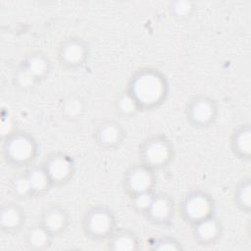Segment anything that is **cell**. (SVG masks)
<instances>
[{"instance_id":"cell-1","label":"cell","mask_w":251,"mask_h":251,"mask_svg":"<svg viewBox=\"0 0 251 251\" xmlns=\"http://www.w3.org/2000/svg\"><path fill=\"white\" fill-rule=\"evenodd\" d=\"M126 91L133 98L140 110H152L166 100L169 83L159 70L141 68L130 76Z\"/></svg>"},{"instance_id":"cell-2","label":"cell","mask_w":251,"mask_h":251,"mask_svg":"<svg viewBox=\"0 0 251 251\" xmlns=\"http://www.w3.org/2000/svg\"><path fill=\"white\" fill-rule=\"evenodd\" d=\"M37 152V141L26 131L14 130L3 138L2 157L12 167L27 168L33 165Z\"/></svg>"},{"instance_id":"cell-3","label":"cell","mask_w":251,"mask_h":251,"mask_svg":"<svg viewBox=\"0 0 251 251\" xmlns=\"http://www.w3.org/2000/svg\"><path fill=\"white\" fill-rule=\"evenodd\" d=\"M138 156L140 163L156 172L166 168L173 161L175 148L166 135L152 134L140 143Z\"/></svg>"},{"instance_id":"cell-4","label":"cell","mask_w":251,"mask_h":251,"mask_svg":"<svg viewBox=\"0 0 251 251\" xmlns=\"http://www.w3.org/2000/svg\"><path fill=\"white\" fill-rule=\"evenodd\" d=\"M116 217L106 206L96 205L87 209L81 219L84 234L93 240L108 239L117 229Z\"/></svg>"},{"instance_id":"cell-5","label":"cell","mask_w":251,"mask_h":251,"mask_svg":"<svg viewBox=\"0 0 251 251\" xmlns=\"http://www.w3.org/2000/svg\"><path fill=\"white\" fill-rule=\"evenodd\" d=\"M214 211L215 203L213 198L200 189H193L187 192L179 204L180 216L189 225L214 215Z\"/></svg>"},{"instance_id":"cell-6","label":"cell","mask_w":251,"mask_h":251,"mask_svg":"<svg viewBox=\"0 0 251 251\" xmlns=\"http://www.w3.org/2000/svg\"><path fill=\"white\" fill-rule=\"evenodd\" d=\"M218 113L217 102L212 97L203 94L192 97L185 107L187 123L195 128H205L212 126Z\"/></svg>"},{"instance_id":"cell-7","label":"cell","mask_w":251,"mask_h":251,"mask_svg":"<svg viewBox=\"0 0 251 251\" xmlns=\"http://www.w3.org/2000/svg\"><path fill=\"white\" fill-rule=\"evenodd\" d=\"M155 171L142 163L128 167L123 176V188L129 198L134 195L155 191L156 185Z\"/></svg>"},{"instance_id":"cell-8","label":"cell","mask_w":251,"mask_h":251,"mask_svg":"<svg viewBox=\"0 0 251 251\" xmlns=\"http://www.w3.org/2000/svg\"><path fill=\"white\" fill-rule=\"evenodd\" d=\"M57 57L60 65L67 70L80 69L88 60L89 46L79 36L64 38L57 49Z\"/></svg>"},{"instance_id":"cell-9","label":"cell","mask_w":251,"mask_h":251,"mask_svg":"<svg viewBox=\"0 0 251 251\" xmlns=\"http://www.w3.org/2000/svg\"><path fill=\"white\" fill-rule=\"evenodd\" d=\"M45 169L52 186H62L68 183L75 172L73 158L63 152H53L41 163Z\"/></svg>"},{"instance_id":"cell-10","label":"cell","mask_w":251,"mask_h":251,"mask_svg":"<svg viewBox=\"0 0 251 251\" xmlns=\"http://www.w3.org/2000/svg\"><path fill=\"white\" fill-rule=\"evenodd\" d=\"M126 136V129L115 120H106L99 123L93 131L95 143L104 150H113L120 147Z\"/></svg>"},{"instance_id":"cell-11","label":"cell","mask_w":251,"mask_h":251,"mask_svg":"<svg viewBox=\"0 0 251 251\" xmlns=\"http://www.w3.org/2000/svg\"><path fill=\"white\" fill-rule=\"evenodd\" d=\"M176 211L175 201L172 196L164 192L154 193L153 199L143 213L144 218L153 225L164 226L174 219Z\"/></svg>"},{"instance_id":"cell-12","label":"cell","mask_w":251,"mask_h":251,"mask_svg":"<svg viewBox=\"0 0 251 251\" xmlns=\"http://www.w3.org/2000/svg\"><path fill=\"white\" fill-rule=\"evenodd\" d=\"M38 224L54 237L65 232L70 224V217L62 206L51 204L42 210Z\"/></svg>"},{"instance_id":"cell-13","label":"cell","mask_w":251,"mask_h":251,"mask_svg":"<svg viewBox=\"0 0 251 251\" xmlns=\"http://www.w3.org/2000/svg\"><path fill=\"white\" fill-rule=\"evenodd\" d=\"M26 215L22 206L14 202L3 203L0 207V229L9 234L17 233L25 224Z\"/></svg>"},{"instance_id":"cell-14","label":"cell","mask_w":251,"mask_h":251,"mask_svg":"<svg viewBox=\"0 0 251 251\" xmlns=\"http://www.w3.org/2000/svg\"><path fill=\"white\" fill-rule=\"evenodd\" d=\"M194 239L202 245L215 243L222 235L223 226L221 221L212 215L195 224L190 225Z\"/></svg>"},{"instance_id":"cell-15","label":"cell","mask_w":251,"mask_h":251,"mask_svg":"<svg viewBox=\"0 0 251 251\" xmlns=\"http://www.w3.org/2000/svg\"><path fill=\"white\" fill-rule=\"evenodd\" d=\"M230 149L234 156L242 161L251 158V128L249 124L238 126L230 136Z\"/></svg>"},{"instance_id":"cell-16","label":"cell","mask_w":251,"mask_h":251,"mask_svg":"<svg viewBox=\"0 0 251 251\" xmlns=\"http://www.w3.org/2000/svg\"><path fill=\"white\" fill-rule=\"evenodd\" d=\"M21 65L28 70L39 81L45 79L51 71L50 58L41 51H33L25 55Z\"/></svg>"},{"instance_id":"cell-17","label":"cell","mask_w":251,"mask_h":251,"mask_svg":"<svg viewBox=\"0 0 251 251\" xmlns=\"http://www.w3.org/2000/svg\"><path fill=\"white\" fill-rule=\"evenodd\" d=\"M24 173L30 185L32 196H40L52 187L49 176L42 164L31 165Z\"/></svg>"},{"instance_id":"cell-18","label":"cell","mask_w":251,"mask_h":251,"mask_svg":"<svg viewBox=\"0 0 251 251\" xmlns=\"http://www.w3.org/2000/svg\"><path fill=\"white\" fill-rule=\"evenodd\" d=\"M107 241L108 248L115 251H132L139 248L137 235L128 229H116Z\"/></svg>"},{"instance_id":"cell-19","label":"cell","mask_w":251,"mask_h":251,"mask_svg":"<svg viewBox=\"0 0 251 251\" xmlns=\"http://www.w3.org/2000/svg\"><path fill=\"white\" fill-rule=\"evenodd\" d=\"M86 109L85 100L78 94H68L60 103L61 115L68 121H77Z\"/></svg>"},{"instance_id":"cell-20","label":"cell","mask_w":251,"mask_h":251,"mask_svg":"<svg viewBox=\"0 0 251 251\" xmlns=\"http://www.w3.org/2000/svg\"><path fill=\"white\" fill-rule=\"evenodd\" d=\"M234 204L245 213H249L251 209V181L250 177L242 178L234 188L233 192Z\"/></svg>"},{"instance_id":"cell-21","label":"cell","mask_w":251,"mask_h":251,"mask_svg":"<svg viewBox=\"0 0 251 251\" xmlns=\"http://www.w3.org/2000/svg\"><path fill=\"white\" fill-rule=\"evenodd\" d=\"M196 4L190 0H174L168 4L170 16L177 21H183L190 18L195 12Z\"/></svg>"},{"instance_id":"cell-22","label":"cell","mask_w":251,"mask_h":251,"mask_svg":"<svg viewBox=\"0 0 251 251\" xmlns=\"http://www.w3.org/2000/svg\"><path fill=\"white\" fill-rule=\"evenodd\" d=\"M40 81L21 64L13 74V84L19 90H22V91L31 90Z\"/></svg>"},{"instance_id":"cell-23","label":"cell","mask_w":251,"mask_h":251,"mask_svg":"<svg viewBox=\"0 0 251 251\" xmlns=\"http://www.w3.org/2000/svg\"><path fill=\"white\" fill-rule=\"evenodd\" d=\"M52 238L38 223L31 226L26 233V242L32 249H43L47 247Z\"/></svg>"},{"instance_id":"cell-24","label":"cell","mask_w":251,"mask_h":251,"mask_svg":"<svg viewBox=\"0 0 251 251\" xmlns=\"http://www.w3.org/2000/svg\"><path fill=\"white\" fill-rule=\"evenodd\" d=\"M115 108L121 116L126 118H130L139 111L135 101L126 90L117 96L115 101Z\"/></svg>"},{"instance_id":"cell-25","label":"cell","mask_w":251,"mask_h":251,"mask_svg":"<svg viewBox=\"0 0 251 251\" xmlns=\"http://www.w3.org/2000/svg\"><path fill=\"white\" fill-rule=\"evenodd\" d=\"M12 189H13V192L21 198H26V197L32 196L30 185L28 183V180L25 173H22L13 178Z\"/></svg>"},{"instance_id":"cell-26","label":"cell","mask_w":251,"mask_h":251,"mask_svg":"<svg viewBox=\"0 0 251 251\" xmlns=\"http://www.w3.org/2000/svg\"><path fill=\"white\" fill-rule=\"evenodd\" d=\"M154 193H155V191L144 192V193H140V194H137V195H134L133 197H131L130 200H131V204H132L133 209L136 212L143 215V213L149 207V205H150V203L153 199Z\"/></svg>"},{"instance_id":"cell-27","label":"cell","mask_w":251,"mask_h":251,"mask_svg":"<svg viewBox=\"0 0 251 251\" xmlns=\"http://www.w3.org/2000/svg\"><path fill=\"white\" fill-rule=\"evenodd\" d=\"M152 249L154 250H181V244L173 237L164 236L157 238L153 242Z\"/></svg>"}]
</instances>
